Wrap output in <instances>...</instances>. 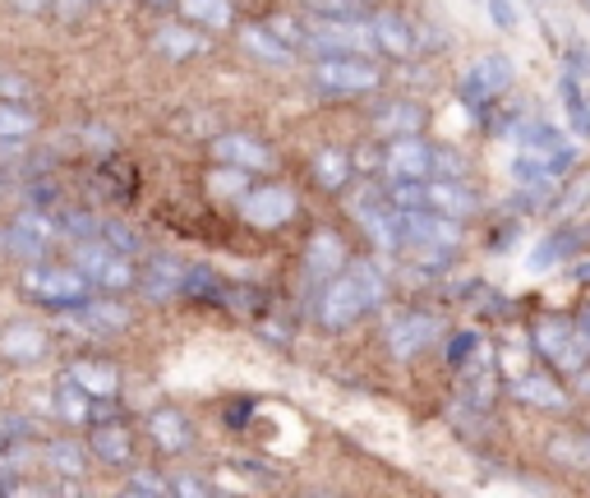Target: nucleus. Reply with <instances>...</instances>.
Segmentation results:
<instances>
[{"mask_svg": "<svg viewBox=\"0 0 590 498\" xmlns=\"http://www.w3.org/2000/svg\"><path fill=\"white\" fill-rule=\"evenodd\" d=\"M586 448H590V439H586Z\"/></svg>", "mask_w": 590, "mask_h": 498, "instance_id": "nucleus-57", "label": "nucleus"}, {"mask_svg": "<svg viewBox=\"0 0 590 498\" xmlns=\"http://www.w3.org/2000/svg\"><path fill=\"white\" fill-rule=\"evenodd\" d=\"M572 277H577V282H590V263H577V268H572Z\"/></svg>", "mask_w": 590, "mask_h": 498, "instance_id": "nucleus-55", "label": "nucleus"}, {"mask_svg": "<svg viewBox=\"0 0 590 498\" xmlns=\"http://www.w3.org/2000/svg\"><path fill=\"white\" fill-rule=\"evenodd\" d=\"M420 124H424V111L416 102H392L379 111V130L392 139V135H420Z\"/></svg>", "mask_w": 590, "mask_h": 498, "instance_id": "nucleus-30", "label": "nucleus"}, {"mask_svg": "<svg viewBox=\"0 0 590 498\" xmlns=\"http://www.w3.org/2000/svg\"><path fill=\"white\" fill-rule=\"evenodd\" d=\"M74 268L92 282V291H107V296H120L130 291L139 282V272L130 268V255H120V249H111L107 240H79L74 249Z\"/></svg>", "mask_w": 590, "mask_h": 498, "instance_id": "nucleus-4", "label": "nucleus"}, {"mask_svg": "<svg viewBox=\"0 0 590 498\" xmlns=\"http://www.w3.org/2000/svg\"><path fill=\"white\" fill-rule=\"evenodd\" d=\"M341 268H347V245H341L337 231H319L304 249V272L314 277V282H328Z\"/></svg>", "mask_w": 590, "mask_h": 498, "instance_id": "nucleus-19", "label": "nucleus"}, {"mask_svg": "<svg viewBox=\"0 0 590 498\" xmlns=\"http://www.w3.org/2000/svg\"><path fill=\"white\" fill-rule=\"evenodd\" d=\"M47 461L56 466V476H70V480H79V476H83V452H79L74 444H66V439L47 444Z\"/></svg>", "mask_w": 590, "mask_h": 498, "instance_id": "nucleus-39", "label": "nucleus"}, {"mask_svg": "<svg viewBox=\"0 0 590 498\" xmlns=\"http://www.w3.org/2000/svg\"><path fill=\"white\" fill-rule=\"evenodd\" d=\"M309 56H364L369 47V33L364 28H356L351 19H328V23H314V28H304V38Z\"/></svg>", "mask_w": 590, "mask_h": 498, "instance_id": "nucleus-12", "label": "nucleus"}, {"mask_svg": "<svg viewBox=\"0 0 590 498\" xmlns=\"http://www.w3.org/2000/svg\"><path fill=\"white\" fill-rule=\"evenodd\" d=\"M79 332H98V337H111V332H126L130 328V305H120L116 296H98V300H83L70 309Z\"/></svg>", "mask_w": 590, "mask_h": 498, "instance_id": "nucleus-14", "label": "nucleus"}, {"mask_svg": "<svg viewBox=\"0 0 590 498\" xmlns=\"http://www.w3.org/2000/svg\"><path fill=\"white\" fill-rule=\"evenodd\" d=\"M536 351H540L549 365L568 369V374H577V369L590 365V341L577 332V323L540 319V323H536Z\"/></svg>", "mask_w": 590, "mask_h": 498, "instance_id": "nucleus-7", "label": "nucleus"}, {"mask_svg": "<svg viewBox=\"0 0 590 498\" xmlns=\"http://www.w3.org/2000/svg\"><path fill=\"white\" fill-rule=\"evenodd\" d=\"M577 332H581V337L590 341V305H586V309H581V315H577Z\"/></svg>", "mask_w": 590, "mask_h": 498, "instance_id": "nucleus-53", "label": "nucleus"}, {"mask_svg": "<svg viewBox=\"0 0 590 498\" xmlns=\"http://www.w3.org/2000/svg\"><path fill=\"white\" fill-rule=\"evenodd\" d=\"M0 92H6V98H23V92H28V79H19V74H10V70H0Z\"/></svg>", "mask_w": 590, "mask_h": 498, "instance_id": "nucleus-51", "label": "nucleus"}, {"mask_svg": "<svg viewBox=\"0 0 590 498\" xmlns=\"http://www.w3.org/2000/svg\"><path fill=\"white\" fill-rule=\"evenodd\" d=\"M19 287L33 296L38 305L56 309V315H70L74 305H83L92 296V282L70 263V268H51V263H28L23 277H19Z\"/></svg>", "mask_w": 590, "mask_h": 498, "instance_id": "nucleus-2", "label": "nucleus"}, {"mask_svg": "<svg viewBox=\"0 0 590 498\" xmlns=\"http://www.w3.org/2000/svg\"><path fill=\"white\" fill-rule=\"evenodd\" d=\"M98 236H102L111 249H120V255H139V236H134L126 222H116V217H107Z\"/></svg>", "mask_w": 590, "mask_h": 498, "instance_id": "nucleus-40", "label": "nucleus"}, {"mask_svg": "<svg viewBox=\"0 0 590 498\" xmlns=\"http://www.w3.org/2000/svg\"><path fill=\"white\" fill-rule=\"evenodd\" d=\"M184 296H199V300H231L222 277H217L212 268H184V282H180Z\"/></svg>", "mask_w": 590, "mask_h": 498, "instance_id": "nucleus-33", "label": "nucleus"}, {"mask_svg": "<svg viewBox=\"0 0 590 498\" xmlns=\"http://www.w3.org/2000/svg\"><path fill=\"white\" fill-rule=\"evenodd\" d=\"M236 208H240V217L250 227H259V231H277V227H287L291 217H296V195L287 190V185H250L240 199H236Z\"/></svg>", "mask_w": 590, "mask_h": 498, "instance_id": "nucleus-6", "label": "nucleus"}, {"mask_svg": "<svg viewBox=\"0 0 590 498\" xmlns=\"http://www.w3.org/2000/svg\"><path fill=\"white\" fill-rule=\"evenodd\" d=\"M0 351H6L10 360H19V365H33V360L47 356V332L38 323H10L6 337H0Z\"/></svg>", "mask_w": 590, "mask_h": 498, "instance_id": "nucleus-22", "label": "nucleus"}, {"mask_svg": "<svg viewBox=\"0 0 590 498\" xmlns=\"http://www.w3.org/2000/svg\"><path fill=\"white\" fill-rule=\"evenodd\" d=\"M14 6H19V10H47L51 0H14Z\"/></svg>", "mask_w": 590, "mask_h": 498, "instance_id": "nucleus-54", "label": "nucleus"}, {"mask_svg": "<svg viewBox=\"0 0 590 498\" xmlns=\"http://www.w3.org/2000/svg\"><path fill=\"white\" fill-rule=\"evenodd\" d=\"M0 249H6V255H14V259H23V263H38L42 255H47V245L42 240H33L28 231H19L14 222L0 231Z\"/></svg>", "mask_w": 590, "mask_h": 498, "instance_id": "nucleus-34", "label": "nucleus"}, {"mask_svg": "<svg viewBox=\"0 0 590 498\" xmlns=\"http://www.w3.org/2000/svg\"><path fill=\"white\" fill-rule=\"evenodd\" d=\"M212 158L227 162V167H244V171L272 167L268 143H259L254 135H217V139H212Z\"/></svg>", "mask_w": 590, "mask_h": 498, "instance_id": "nucleus-17", "label": "nucleus"}, {"mask_svg": "<svg viewBox=\"0 0 590 498\" xmlns=\"http://www.w3.org/2000/svg\"><path fill=\"white\" fill-rule=\"evenodd\" d=\"M70 379H74L88 397H116V392H120V374H116V365H107V360H79V365H70Z\"/></svg>", "mask_w": 590, "mask_h": 498, "instance_id": "nucleus-25", "label": "nucleus"}, {"mask_svg": "<svg viewBox=\"0 0 590 498\" xmlns=\"http://www.w3.org/2000/svg\"><path fill=\"white\" fill-rule=\"evenodd\" d=\"M180 282H184V263H176L171 255H152L134 287H139L148 300H167V296H180Z\"/></svg>", "mask_w": 590, "mask_h": 498, "instance_id": "nucleus-20", "label": "nucleus"}, {"mask_svg": "<svg viewBox=\"0 0 590 498\" xmlns=\"http://www.w3.org/2000/svg\"><path fill=\"white\" fill-rule=\"evenodd\" d=\"M476 351H480V332H476V328H461V332L448 341V365H452V369H461V365L471 360Z\"/></svg>", "mask_w": 590, "mask_h": 498, "instance_id": "nucleus-41", "label": "nucleus"}, {"mask_svg": "<svg viewBox=\"0 0 590 498\" xmlns=\"http://www.w3.org/2000/svg\"><path fill=\"white\" fill-rule=\"evenodd\" d=\"M14 471H10V466H0V494H14Z\"/></svg>", "mask_w": 590, "mask_h": 498, "instance_id": "nucleus-52", "label": "nucleus"}, {"mask_svg": "<svg viewBox=\"0 0 590 498\" xmlns=\"http://www.w3.org/2000/svg\"><path fill=\"white\" fill-rule=\"evenodd\" d=\"M489 6V19H493V28H503V33H512V28L521 23V14H517V6L512 0H484Z\"/></svg>", "mask_w": 590, "mask_h": 498, "instance_id": "nucleus-45", "label": "nucleus"}, {"mask_svg": "<svg viewBox=\"0 0 590 498\" xmlns=\"http://www.w3.org/2000/svg\"><path fill=\"white\" fill-rule=\"evenodd\" d=\"M512 139L526 148V152H540V158H549V167H553V176H563V171H572V162H577V143L572 139H563L553 130L549 120H536V116H521L517 124H512Z\"/></svg>", "mask_w": 590, "mask_h": 498, "instance_id": "nucleus-8", "label": "nucleus"}, {"mask_svg": "<svg viewBox=\"0 0 590 498\" xmlns=\"http://www.w3.org/2000/svg\"><path fill=\"white\" fill-rule=\"evenodd\" d=\"M383 79V70L364 56H319L314 70H309V83L328 98H360V92H374Z\"/></svg>", "mask_w": 590, "mask_h": 498, "instance_id": "nucleus-3", "label": "nucleus"}, {"mask_svg": "<svg viewBox=\"0 0 590 498\" xmlns=\"http://www.w3.org/2000/svg\"><path fill=\"white\" fill-rule=\"evenodd\" d=\"M590 240V231H553V236H544L540 245H536V255L526 259V268L531 272H544V268H553L558 259L568 255V249H581Z\"/></svg>", "mask_w": 590, "mask_h": 498, "instance_id": "nucleus-27", "label": "nucleus"}, {"mask_svg": "<svg viewBox=\"0 0 590 498\" xmlns=\"http://www.w3.org/2000/svg\"><path fill=\"white\" fill-rule=\"evenodd\" d=\"M88 401H92V397H88V392L70 379V374L56 384V416H60V420H70V425H88Z\"/></svg>", "mask_w": 590, "mask_h": 498, "instance_id": "nucleus-28", "label": "nucleus"}, {"mask_svg": "<svg viewBox=\"0 0 590 498\" xmlns=\"http://www.w3.org/2000/svg\"><path fill=\"white\" fill-rule=\"evenodd\" d=\"M240 47H250L259 60H268V66H287V60L296 56V47L287 38H277V28H263V23L240 28Z\"/></svg>", "mask_w": 590, "mask_h": 498, "instance_id": "nucleus-23", "label": "nucleus"}, {"mask_svg": "<svg viewBox=\"0 0 590 498\" xmlns=\"http://www.w3.org/2000/svg\"><path fill=\"white\" fill-rule=\"evenodd\" d=\"M10 222H14L19 231H28L33 240H42V245H51V240L60 236V222H56L51 212H42V208H23L19 217H10Z\"/></svg>", "mask_w": 590, "mask_h": 498, "instance_id": "nucleus-35", "label": "nucleus"}, {"mask_svg": "<svg viewBox=\"0 0 590 498\" xmlns=\"http://www.w3.org/2000/svg\"><path fill=\"white\" fill-rule=\"evenodd\" d=\"M60 231H70V236H79V240H92V236L102 231V222H98L92 212H66V217H60Z\"/></svg>", "mask_w": 590, "mask_h": 498, "instance_id": "nucleus-43", "label": "nucleus"}, {"mask_svg": "<svg viewBox=\"0 0 590 498\" xmlns=\"http://www.w3.org/2000/svg\"><path fill=\"white\" fill-rule=\"evenodd\" d=\"M586 199H590V176H586V180H581V190H577V195H572V190H568V195H563V199H558V212H572V217H577V212H581V203H586Z\"/></svg>", "mask_w": 590, "mask_h": 498, "instance_id": "nucleus-49", "label": "nucleus"}, {"mask_svg": "<svg viewBox=\"0 0 590 498\" xmlns=\"http://www.w3.org/2000/svg\"><path fill=\"white\" fill-rule=\"evenodd\" d=\"M148 439L158 444L162 452L180 457V452L194 448V425L184 420V411H176V407H158V411L148 416Z\"/></svg>", "mask_w": 590, "mask_h": 498, "instance_id": "nucleus-16", "label": "nucleus"}, {"mask_svg": "<svg viewBox=\"0 0 590 498\" xmlns=\"http://www.w3.org/2000/svg\"><path fill=\"white\" fill-rule=\"evenodd\" d=\"M171 485V494H190V498H203L208 494V485L203 480H190V476H176V480H167Z\"/></svg>", "mask_w": 590, "mask_h": 498, "instance_id": "nucleus-50", "label": "nucleus"}, {"mask_svg": "<svg viewBox=\"0 0 590 498\" xmlns=\"http://www.w3.org/2000/svg\"><path fill=\"white\" fill-rule=\"evenodd\" d=\"M28 429H33V425L19 420V416H0V452L14 448V444H19V434H28Z\"/></svg>", "mask_w": 590, "mask_h": 498, "instance_id": "nucleus-47", "label": "nucleus"}, {"mask_svg": "<svg viewBox=\"0 0 590 498\" xmlns=\"http://www.w3.org/2000/svg\"><path fill=\"white\" fill-rule=\"evenodd\" d=\"M92 457H102L107 466H126L134 457V439H130V429H120V425H92Z\"/></svg>", "mask_w": 590, "mask_h": 498, "instance_id": "nucleus-24", "label": "nucleus"}, {"mask_svg": "<svg viewBox=\"0 0 590 498\" xmlns=\"http://www.w3.org/2000/svg\"><path fill=\"white\" fill-rule=\"evenodd\" d=\"M433 176H448V180H461L466 176V162L448 148H433Z\"/></svg>", "mask_w": 590, "mask_h": 498, "instance_id": "nucleus-46", "label": "nucleus"}, {"mask_svg": "<svg viewBox=\"0 0 590 498\" xmlns=\"http://www.w3.org/2000/svg\"><path fill=\"white\" fill-rule=\"evenodd\" d=\"M433 337H439V319L424 309H407V315L388 319V351L397 360H416L424 347H433Z\"/></svg>", "mask_w": 590, "mask_h": 498, "instance_id": "nucleus-11", "label": "nucleus"}, {"mask_svg": "<svg viewBox=\"0 0 590 498\" xmlns=\"http://www.w3.org/2000/svg\"><path fill=\"white\" fill-rule=\"evenodd\" d=\"M208 190H212V195H222V199H240L244 190H250V171H244V167H227V162H222V171H212Z\"/></svg>", "mask_w": 590, "mask_h": 498, "instance_id": "nucleus-38", "label": "nucleus"}, {"mask_svg": "<svg viewBox=\"0 0 590 498\" xmlns=\"http://www.w3.org/2000/svg\"><path fill=\"white\" fill-rule=\"evenodd\" d=\"M148 6H176V0H148Z\"/></svg>", "mask_w": 590, "mask_h": 498, "instance_id": "nucleus-56", "label": "nucleus"}, {"mask_svg": "<svg viewBox=\"0 0 590 498\" xmlns=\"http://www.w3.org/2000/svg\"><path fill=\"white\" fill-rule=\"evenodd\" d=\"M383 176L388 180H429L433 176V143L420 135H392L383 148Z\"/></svg>", "mask_w": 590, "mask_h": 498, "instance_id": "nucleus-10", "label": "nucleus"}, {"mask_svg": "<svg viewBox=\"0 0 590 498\" xmlns=\"http://www.w3.org/2000/svg\"><path fill=\"white\" fill-rule=\"evenodd\" d=\"M126 494H134V498H167L171 485L162 476H152V471H134L130 485H126Z\"/></svg>", "mask_w": 590, "mask_h": 498, "instance_id": "nucleus-42", "label": "nucleus"}, {"mask_svg": "<svg viewBox=\"0 0 590 498\" xmlns=\"http://www.w3.org/2000/svg\"><path fill=\"white\" fill-rule=\"evenodd\" d=\"M176 6L184 10V19L203 23V28H227L231 23V6H227V0H176Z\"/></svg>", "mask_w": 590, "mask_h": 498, "instance_id": "nucleus-32", "label": "nucleus"}, {"mask_svg": "<svg viewBox=\"0 0 590 498\" xmlns=\"http://www.w3.org/2000/svg\"><path fill=\"white\" fill-rule=\"evenodd\" d=\"M563 107H568V120H572V130L581 143H590V102H586V92H581V79L568 70L563 74Z\"/></svg>", "mask_w": 590, "mask_h": 498, "instance_id": "nucleus-29", "label": "nucleus"}, {"mask_svg": "<svg viewBox=\"0 0 590 498\" xmlns=\"http://www.w3.org/2000/svg\"><path fill=\"white\" fill-rule=\"evenodd\" d=\"M383 296H388L383 268L369 263V259H360V263H351V268H341L332 282L323 287L314 315H319V323H323L328 332H347V328H351L356 319H364Z\"/></svg>", "mask_w": 590, "mask_h": 498, "instance_id": "nucleus-1", "label": "nucleus"}, {"mask_svg": "<svg viewBox=\"0 0 590 498\" xmlns=\"http://www.w3.org/2000/svg\"><path fill=\"white\" fill-rule=\"evenodd\" d=\"M364 33H369V47H379V51L392 56V60H407V56H416V47H420V33H416V28L401 19V14H374Z\"/></svg>", "mask_w": 590, "mask_h": 498, "instance_id": "nucleus-15", "label": "nucleus"}, {"mask_svg": "<svg viewBox=\"0 0 590 498\" xmlns=\"http://www.w3.org/2000/svg\"><path fill=\"white\" fill-rule=\"evenodd\" d=\"M199 47H203V38H199V33H190V28H180V23L158 28V51H162L167 60H190Z\"/></svg>", "mask_w": 590, "mask_h": 498, "instance_id": "nucleus-31", "label": "nucleus"}, {"mask_svg": "<svg viewBox=\"0 0 590 498\" xmlns=\"http://www.w3.org/2000/svg\"><path fill=\"white\" fill-rule=\"evenodd\" d=\"M314 180L323 185V190H347V185L356 180L351 152H347V148H337V143L319 148V152H314Z\"/></svg>", "mask_w": 590, "mask_h": 498, "instance_id": "nucleus-21", "label": "nucleus"}, {"mask_svg": "<svg viewBox=\"0 0 590 498\" xmlns=\"http://www.w3.org/2000/svg\"><path fill=\"white\" fill-rule=\"evenodd\" d=\"M254 411H259V407H254V397H240V401H231V407H227V425H231V429L250 425V420H254Z\"/></svg>", "mask_w": 590, "mask_h": 498, "instance_id": "nucleus-48", "label": "nucleus"}, {"mask_svg": "<svg viewBox=\"0 0 590 498\" xmlns=\"http://www.w3.org/2000/svg\"><path fill=\"white\" fill-rule=\"evenodd\" d=\"M356 217L360 227L369 231V240H374V249H383V255H397L401 249V212L388 203L383 190H369L356 199Z\"/></svg>", "mask_w": 590, "mask_h": 498, "instance_id": "nucleus-9", "label": "nucleus"}, {"mask_svg": "<svg viewBox=\"0 0 590 498\" xmlns=\"http://www.w3.org/2000/svg\"><path fill=\"white\" fill-rule=\"evenodd\" d=\"M383 195L397 212H416V208H424V180H392V185H383Z\"/></svg>", "mask_w": 590, "mask_h": 498, "instance_id": "nucleus-37", "label": "nucleus"}, {"mask_svg": "<svg viewBox=\"0 0 590 498\" xmlns=\"http://www.w3.org/2000/svg\"><path fill=\"white\" fill-rule=\"evenodd\" d=\"M309 6H314L319 14H328V19H356L369 0H309Z\"/></svg>", "mask_w": 590, "mask_h": 498, "instance_id": "nucleus-44", "label": "nucleus"}, {"mask_svg": "<svg viewBox=\"0 0 590 498\" xmlns=\"http://www.w3.org/2000/svg\"><path fill=\"white\" fill-rule=\"evenodd\" d=\"M38 130V111L19 98H0V143H19Z\"/></svg>", "mask_w": 590, "mask_h": 498, "instance_id": "nucleus-26", "label": "nucleus"}, {"mask_svg": "<svg viewBox=\"0 0 590 498\" xmlns=\"http://www.w3.org/2000/svg\"><path fill=\"white\" fill-rule=\"evenodd\" d=\"M424 208L429 212H443V217H476L480 199L476 190H466V180H448V176H429L424 180Z\"/></svg>", "mask_w": 590, "mask_h": 498, "instance_id": "nucleus-13", "label": "nucleus"}, {"mask_svg": "<svg viewBox=\"0 0 590 498\" xmlns=\"http://www.w3.org/2000/svg\"><path fill=\"white\" fill-rule=\"evenodd\" d=\"M508 83H512V60L499 56V51H489V56L471 60V66L461 70L457 92H461V102H466V107L484 111L493 98H499V92H508Z\"/></svg>", "mask_w": 590, "mask_h": 498, "instance_id": "nucleus-5", "label": "nucleus"}, {"mask_svg": "<svg viewBox=\"0 0 590 498\" xmlns=\"http://www.w3.org/2000/svg\"><path fill=\"white\" fill-rule=\"evenodd\" d=\"M512 176H517V185H544V180H558L553 167H549V158H540V152H526V148L512 158Z\"/></svg>", "mask_w": 590, "mask_h": 498, "instance_id": "nucleus-36", "label": "nucleus"}, {"mask_svg": "<svg viewBox=\"0 0 590 498\" xmlns=\"http://www.w3.org/2000/svg\"><path fill=\"white\" fill-rule=\"evenodd\" d=\"M512 397L526 401V407H540V411H568L572 407V397L558 388L549 374L531 369V374H521V379H512Z\"/></svg>", "mask_w": 590, "mask_h": 498, "instance_id": "nucleus-18", "label": "nucleus"}]
</instances>
